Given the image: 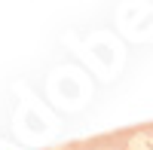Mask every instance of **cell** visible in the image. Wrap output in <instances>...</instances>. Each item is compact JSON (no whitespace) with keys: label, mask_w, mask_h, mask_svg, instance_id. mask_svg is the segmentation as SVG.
Masks as SVG:
<instances>
[{"label":"cell","mask_w":153,"mask_h":150,"mask_svg":"<svg viewBox=\"0 0 153 150\" xmlns=\"http://www.w3.org/2000/svg\"><path fill=\"white\" fill-rule=\"evenodd\" d=\"M80 150H129V132L120 135H98L80 144Z\"/></svg>","instance_id":"1"}]
</instances>
